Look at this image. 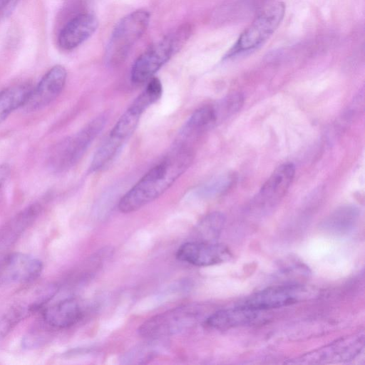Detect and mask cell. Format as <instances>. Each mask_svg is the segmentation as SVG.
Wrapping results in <instances>:
<instances>
[{
    "instance_id": "1",
    "label": "cell",
    "mask_w": 365,
    "mask_h": 365,
    "mask_svg": "<svg viewBox=\"0 0 365 365\" xmlns=\"http://www.w3.org/2000/svg\"><path fill=\"white\" fill-rule=\"evenodd\" d=\"M193 158L187 148L180 147L151 168L120 199L123 213L135 212L162 195L190 167Z\"/></svg>"
},
{
    "instance_id": "2",
    "label": "cell",
    "mask_w": 365,
    "mask_h": 365,
    "mask_svg": "<svg viewBox=\"0 0 365 365\" xmlns=\"http://www.w3.org/2000/svg\"><path fill=\"white\" fill-rule=\"evenodd\" d=\"M191 33V26L188 24H183L149 46L133 65L132 82L135 84H140L149 81L173 56L182 48Z\"/></svg>"
},
{
    "instance_id": "3",
    "label": "cell",
    "mask_w": 365,
    "mask_h": 365,
    "mask_svg": "<svg viewBox=\"0 0 365 365\" xmlns=\"http://www.w3.org/2000/svg\"><path fill=\"white\" fill-rule=\"evenodd\" d=\"M150 13L138 9L125 16L114 28L106 49L105 58L112 67L121 64L150 22Z\"/></svg>"
},
{
    "instance_id": "4",
    "label": "cell",
    "mask_w": 365,
    "mask_h": 365,
    "mask_svg": "<svg viewBox=\"0 0 365 365\" xmlns=\"http://www.w3.org/2000/svg\"><path fill=\"white\" fill-rule=\"evenodd\" d=\"M106 122V115H101L91 121L76 134L55 145L48 157L50 168L56 172H61L74 165L103 130Z\"/></svg>"
},
{
    "instance_id": "5",
    "label": "cell",
    "mask_w": 365,
    "mask_h": 365,
    "mask_svg": "<svg viewBox=\"0 0 365 365\" xmlns=\"http://www.w3.org/2000/svg\"><path fill=\"white\" fill-rule=\"evenodd\" d=\"M200 316V307L197 304L173 308L146 320L139 327L138 334L148 339L172 336L193 327Z\"/></svg>"
},
{
    "instance_id": "6",
    "label": "cell",
    "mask_w": 365,
    "mask_h": 365,
    "mask_svg": "<svg viewBox=\"0 0 365 365\" xmlns=\"http://www.w3.org/2000/svg\"><path fill=\"white\" fill-rule=\"evenodd\" d=\"M285 14V5L277 2L264 9L243 31L237 41L225 56L230 58L261 46L275 31Z\"/></svg>"
},
{
    "instance_id": "7",
    "label": "cell",
    "mask_w": 365,
    "mask_h": 365,
    "mask_svg": "<svg viewBox=\"0 0 365 365\" xmlns=\"http://www.w3.org/2000/svg\"><path fill=\"white\" fill-rule=\"evenodd\" d=\"M364 333L341 338L324 347L309 352L292 364H327L354 359L364 348Z\"/></svg>"
},
{
    "instance_id": "8",
    "label": "cell",
    "mask_w": 365,
    "mask_h": 365,
    "mask_svg": "<svg viewBox=\"0 0 365 365\" xmlns=\"http://www.w3.org/2000/svg\"><path fill=\"white\" fill-rule=\"evenodd\" d=\"M42 262L22 252L7 255L0 260V284H26L37 279L43 271Z\"/></svg>"
},
{
    "instance_id": "9",
    "label": "cell",
    "mask_w": 365,
    "mask_h": 365,
    "mask_svg": "<svg viewBox=\"0 0 365 365\" xmlns=\"http://www.w3.org/2000/svg\"><path fill=\"white\" fill-rule=\"evenodd\" d=\"M176 258L195 266H210L229 260V248L216 242L191 241L182 244L177 250Z\"/></svg>"
},
{
    "instance_id": "10",
    "label": "cell",
    "mask_w": 365,
    "mask_h": 365,
    "mask_svg": "<svg viewBox=\"0 0 365 365\" xmlns=\"http://www.w3.org/2000/svg\"><path fill=\"white\" fill-rule=\"evenodd\" d=\"M66 76V70L63 66L52 67L33 88L24 106V109L28 112L36 111L49 105L63 91Z\"/></svg>"
},
{
    "instance_id": "11",
    "label": "cell",
    "mask_w": 365,
    "mask_h": 365,
    "mask_svg": "<svg viewBox=\"0 0 365 365\" xmlns=\"http://www.w3.org/2000/svg\"><path fill=\"white\" fill-rule=\"evenodd\" d=\"M300 291L294 284L274 286L250 295L237 305L257 311L279 308L297 302Z\"/></svg>"
},
{
    "instance_id": "12",
    "label": "cell",
    "mask_w": 365,
    "mask_h": 365,
    "mask_svg": "<svg viewBox=\"0 0 365 365\" xmlns=\"http://www.w3.org/2000/svg\"><path fill=\"white\" fill-rule=\"evenodd\" d=\"M295 173V167L291 163L282 164L271 174L262 185L256 202L265 207L277 204L289 188Z\"/></svg>"
},
{
    "instance_id": "13",
    "label": "cell",
    "mask_w": 365,
    "mask_h": 365,
    "mask_svg": "<svg viewBox=\"0 0 365 365\" xmlns=\"http://www.w3.org/2000/svg\"><path fill=\"white\" fill-rule=\"evenodd\" d=\"M98 21L90 13H81L70 19L61 29L58 46L63 50L71 51L82 44L96 31Z\"/></svg>"
},
{
    "instance_id": "14",
    "label": "cell",
    "mask_w": 365,
    "mask_h": 365,
    "mask_svg": "<svg viewBox=\"0 0 365 365\" xmlns=\"http://www.w3.org/2000/svg\"><path fill=\"white\" fill-rule=\"evenodd\" d=\"M84 309L80 300L67 298L45 309L43 321L48 327L63 329L77 324L83 317Z\"/></svg>"
},
{
    "instance_id": "15",
    "label": "cell",
    "mask_w": 365,
    "mask_h": 365,
    "mask_svg": "<svg viewBox=\"0 0 365 365\" xmlns=\"http://www.w3.org/2000/svg\"><path fill=\"white\" fill-rule=\"evenodd\" d=\"M261 311L253 310L240 305L215 312L205 321L206 327L226 330L252 324L259 319Z\"/></svg>"
},
{
    "instance_id": "16",
    "label": "cell",
    "mask_w": 365,
    "mask_h": 365,
    "mask_svg": "<svg viewBox=\"0 0 365 365\" xmlns=\"http://www.w3.org/2000/svg\"><path fill=\"white\" fill-rule=\"evenodd\" d=\"M359 215V210L356 206L343 205L330 213L322 226L324 230L333 234H346L356 227Z\"/></svg>"
},
{
    "instance_id": "17",
    "label": "cell",
    "mask_w": 365,
    "mask_h": 365,
    "mask_svg": "<svg viewBox=\"0 0 365 365\" xmlns=\"http://www.w3.org/2000/svg\"><path fill=\"white\" fill-rule=\"evenodd\" d=\"M33 88L21 84L6 88L0 92V124L15 110L23 107Z\"/></svg>"
},
{
    "instance_id": "18",
    "label": "cell",
    "mask_w": 365,
    "mask_h": 365,
    "mask_svg": "<svg viewBox=\"0 0 365 365\" xmlns=\"http://www.w3.org/2000/svg\"><path fill=\"white\" fill-rule=\"evenodd\" d=\"M218 120L216 108L212 106H204L196 110L182 129L184 138L195 136L212 127Z\"/></svg>"
},
{
    "instance_id": "19",
    "label": "cell",
    "mask_w": 365,
    "mask_h": 365,
    "mask_svg": "<svg viewBox=\"0 0 365 365\" xmlns=\"http://www.w3.org/2000/svg\"><path fill=\"white\" fill-rule=\"evenodd\" d=\"M32 313L24 299L0 308V339L5 337L21 320Z\"/></svg>"
},
{
    "instance_id": "20",
    "label": "cell",
    "mask_w": 365,
    "mask_h": 365,
    "mask_svg": "<svg viewBox=\"0 0 365 365\" xmlns=\"http://www.w3.org/2000/svg\"><path fill=\"white\" fill-rule=\"evenodd\" d=\"M225 221V216L218 212L208 214L197 225L195 241L215 242L220 235Z\"/></svg>"
},
{
    "instance_id": "21",
    "label": "cell",
    "mask_w": 365,
    "mask_h": 365,
    "mask_svg": "<svg viewBox=\"0 0 365 365\" xmlns=\"http://www.w3.org/2000/svg\"><path fill=\"white\" fill-rule=\"evenodd\" d=\"M41 210V206L38 203H34L28 206L11 220L6 230L14 232V235L21 233L35 221Z\"/></svg>"
},
{
    "instance_id": "22",
    "label": "cell",
    "mask_w": 365,
    "mask_h": 365,
    "mask_svg": "<svg viewBox=\"0 0 365 365\" xmlns=\"http://www.w3.org/2000/svg\"><path fill=\"white\" fill-rule=\"evenodd\" d=\"M235 178L232 174H225L203 185L197 190V194L205 198L218 196L227 191L233 184Z\"/></svg>"
},
{
    "instance_id": "23",
    "label": "cell",
    "mask_w": 365,
    "mask_h": 365,
    "mask_svg": "<svg viewBox=\"0 0 365 365\" xmlns=\"http://www.w3.org/2000/svg\"><path fill=\"white\" fill-rule=\"evenodd\" d=\"M157 345L153 341L134 348L122 357L123 364H140L153 359L158 353Z\"/></svg>"
},
{
    "instance_id": "24",
    "label": "cell",
    "mask_w": 365,
    "mask_h": 365,
    "mask_svg": "<svg viewBox=\"0 0 365 365\" xmlns=\"http://www.w3.org/2000/svg\"><path fill=\"white\" fill-rule=\"evenodd\" d=\"M244 97L240 93H233L226 96L216 108L219 117H228L237 113L242 107Z\"/></svg>"
},
{
    "instance_id": "25",
    "label": "cell",
    "mask_w": 365,
    "mask_h": 365,
    "mask_svg": "<svg viewBox=\"0 0 365 365\" xmlns=\"http://www.w3.org/2000/svg\"><path fill=\"white\" fill-rule=\"evenodd\" d=\"M11 173V168L6 163L0 165V188L5 183Z\"/></svg>"
},
{
    "instance_id": "26",
    "label": "cell",
    "mask_w": 365,
    "mask_h": 365,
    "mask_svg": "<svg viewBox=\"0 0 365 365\" xmlns=\"http://www.w3.org/2000/svg\"><path fill=\"white\" fill-rule=\"evenodd\" d=\"M10 0H0V10L4 7Z\"/></svg>"
}]
</instances>
